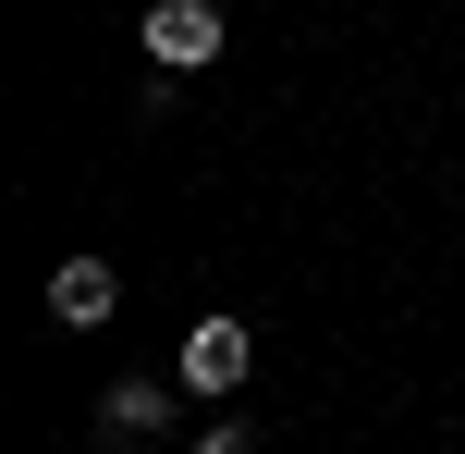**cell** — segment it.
<instances>
[{"label": "cell", "mask_w": 465, "mask_h": 454, "mask_svg": "<svg viewBox=\"0 0 465 454\" xmlns=\"http://www.w3.org/2000/svg\"><path fill=\"white\" fill-rule=\"evenodd\" d=\"M135 37H147V62H160V74H196V62H221V13H209V0H160V13H147Z\"/></svg>", "instance_id": "6da1fadb"}, {"label": "cell", "mask_w": 465, "mask_h": 454, "mask_svg": "<svg viewBox=\"0 0 465 454\" xmlns=\"http://www.w3.org/2000/svg\"><path fill=\"white\" fill-rule=\"evenodd\" d=\"M111 308H123V270L111 258H62V270H49V319H62V332H98Z\"/></svg>", "instance_id": "7a4b0ae2"}, {"label": "cell", "mask_w": 465, "mask_h": 454, "mask_svg": "<svg viewBox=\"0 0 465 454\" xmlns=\"http://www.w3.org/2000/svg\"><path fill=\"white\" fill-rule=\"evenodd\" d=\"M245 357H257L245 319H196V332H184V393H232V381H245Z\"/></svg>", "instance_id": "3957f363"}, {"label": "cell", "mask_w": 465, "mask_h": 454, "mask_svg": "<svg viewBox=\"0 0 465 454\" xmlns=\"http://www.w3.org/2000/svg\"><path fill=\"white\" fill-rule=\"evenodd\" d=\"M111 430H160V381H123L111 393Z\"/></svg>", "instance_id": "277c9868"}]
</instances>
